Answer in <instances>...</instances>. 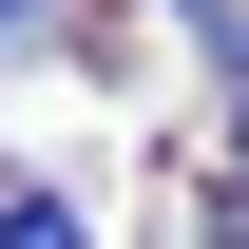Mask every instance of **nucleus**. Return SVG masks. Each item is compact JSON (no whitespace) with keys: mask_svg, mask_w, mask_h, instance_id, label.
<instances>
[{"mask_svg":"<svg viewBox=\"0 0 249 249\" xmlns=\"http://www.w3.org/2000/svg\"><path fill=\"white\" fill-rule=\"evenodd\" d=\"M0 249H96V230L58 211V192H0Z\"/></svg>","mask_w":249,"mask_h":249,"instance_id":"nucleus-1","label":"nucleus"},{"mask_svg":"<svg viewBox=\"0 0 249 249\" xmlns=\"http://www.w3.org/2000/svg\"><path fill=\"white\" fill-rule=\"evenodd\" d=\"M19 19H38V0H0V58H19Z\"/></svg>","mask_w":249,"mask_h":249,"instance_id":"nucleus-2","label":"nucleus"},{"mask_svg":"<svg viewBox=\"0 0 249 249\" xmlns=\"http://www.w3.org/2000/svg\"><path fill=\"white\" fill-rule=\"evenodd\" d=\"M230 96H249V77H230Z\"/></svg>","mask_w":249,"mask_h":249,"instance_id":"nucleus-3","label":"nucleus"}]
</instances>
